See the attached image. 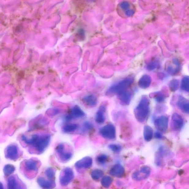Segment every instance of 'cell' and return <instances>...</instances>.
<instances>
[{
	"mask_svg": "<svg viewBox=\"0 0 189 189\" xmlns=\"http://www.w3.org/2000/svg\"><path fill=\"white\" fill-rule=\"evenodd\" d=\"M51 136L48 134H35L28 138L25 135L21 137V139L28 145L32 146L40 153H42L49 145Z\"/></svg>",
	"mask_w": 189,
	"mask_h": 189,
	"instance_id": "1",
	"label": "cell"
},
{
	"mask_svg": "<svg viewBox=\"0 0 189 189\" xmlns=\"http://www.w3.org/2000/svg\"><path fill=\"white\" fill-rule=\"evenodd\" d=\"M150 112V100L146 96L142 97L138 105L134 110L135 116L137 120L143 123L147 119Z\"/></svg>",
	"mask_w": 189,
	"mask_h": 189,
	"instance_id": "2",
	"label": "cell"
},
{
	"mask_svg": "<svg viewBox=\"0 0 189 189\" xmlns=\"http://www.w3.org/2000/svg\"><path fill=\"white\" fill-rule=\"evenodd\" d=\"M134 81V78L133 77H127L110 87L106 92V95L109 96L118 95L122 92L127 90Z\"/></svg>",
	"mask_w": 189,
	"mask_h": 189,
	"instance_id": "3",
	"label": "cell"
},
{
	"mask_svg": "<svg viewBox=\"0 0 189 189\" xmlns=\"http://www.w3.org/2000/svg\"><path fill=\"white\" fill-rule=\"evenodd\" d=\"M100 134L106 139H114L116 137V129L112 124H108L104 126L100 130Z\"/></svg>",
	"mask_w": 189,
	"mask_h": 189,
	"instance_id": "4",
	"label": "cell"
},
{
	"mask_svg": "<svg viewBox=\"0 0 189 189\" xmlns=\"http://www.w3.org/2000/svg\"><path fill=\"white\" fill-rule=\"evenodd\" d=\"M74 178V173L71 168L66 167L62 171L60 174V184L63 186L67 185Z\"/></svg>",
	"mask_w": 189,
	"mask_h": 189,
	"instance_id": "5",
	"label": "cell"
},
{
	"mask_svg": "<svg viewBox=\"0 0 189 189\" xmlns=\"http://www.w3.org/2000/svg\"><path fill=\"white\" fill-rule=\"evenodd\" d=\"M56 152L61 161L66 162L71 159L73 154L70 151L66 150L64 144H59L55 149Z\"/></svg>",
	"mask_w": 189,
	"mask_h": 189,
	"instance_id": "6",
	"label": "cell"
},
{
	"mask_svg": "<svg viewBox=\"0 0 189 189\" xmlns=\"http://www.w3.org/2000/svg\"><path fill=\"white\" fill-rule=\"evenodd\" d=\"M85 115V113L82 109L78 106L75 105L71 109L70 114L65 117V119L66 121H70L76 119L83 117Z\"/></svg>",
	"mask_w": 189,
	"mask_h": 189,
	"instance_id": "7",
	"label": "cell"
},
{
	"mask_svg": "<svg viewBox=\"0 0 189 189\" xmlns=\"http://www.w3.org/2000/svg\"><path fill=\"white\" fill-rule=\"evenodd\" d=\"M168 119L165 116H161L157 118L154 121V125L159 132L164 133L168 128Z\"/></svg>",
	"mask_w": 189,
	"mask_h": 189,
	"instance_id": "8",
	"label": "cell"
},
{
	"mask_svg": "<svg viewBox=\"0 0 189 189\" xmlns=\"http://www.w3.org/2000/svg\"><path fill=\"white\" fill-rule=\"evenodd\" d=\"M150 167L145 166L142 167L140 170L134 172L133 174V179L137 181H141L148 177L150 174Z\"/></svg>",
	"mask_w": 189,
	"mask_h": 189,
	"instance_id": "9",
	"label": "cell"
},
{
	"mask_svg": "<svg viewBox=\"0 0 189 189\" xmlns=\"http://www.w3.org/2000/svg\"><path fill=\"white\" fill-rule=\"evenodd\" d=\"M172 127L176 131L180 130L183 125V120L181 115L174 113L172 116Z\"/></svg>",
	"mask_w": 189,
	"mask_h": 189,
	"instance_id": "10",
	"label": "cell"
},
{
	"mask_svg": "<svg viewBox=\"0 0 189 189\" xmlns=\"http://www.w3.org/2000/svg\"><path fill=\"white\" fill-rule=\"evenodd\" d=\"M19 156L18 147L14 145H11L7 147L6 150V157L9 159L15 161L17 159Z\"/></svg>",
	"mask_w": 189,
	"mask_h": 189,
	"instance_id": "11",
	"label": "cell"
},
{
	"mask_svg": "<svg viewBox=\"0 0 189 189\" xmlns=\"http://www.w3.org/2000/svg\"><path fill=\"white\" fill-rule=\"evenodd\" d=\"M93 160L90 157H85L75 164V167L77 168H88L93 165Z\"/></svg>",
	"mask_w": 189,
	"mask_h": 189,
	"instance_id": "12",
	"label": "cell"
},
{
	"mask_svg": "<svg viewBox=\"0 0 189 189\" xmlns=\"http://www.w3.org/2000/svg\"><path fill=\"white\" fill-rule=\"evenodd\" d=\"M37 182L43 189H53L55 187V182L53 180H47L42 177H39Z\"/></svg>",
	"mask_w": 189,
	"mask_h": 189,
	"instance_id": "13",
	"label": "cell"
},
{
	"mask_svg": "<svg viewBox=\"0 0 189 189\" xmlns=\"http://www.w3.org/2000/svg\"><path fill=\"white\" fill-rule=\"evenodd\" d=\"M120 102L123 105H129L132 100V95L130 92L127 90L122 92L117 95Z\"/></svg>",
	"mask_w": 189,
	"mask_h": 189,
	"instance_id": "14",
	"label": "cell"
},
{
	"mask_svg": "<svg viewBox=\"0 0 189 189\" xmlns=\"http://www.w3.org/2000/svg\"><path fill=\"white\" fill-rule=\"evenodd\" d=\"M106 107L105 105H101L97 111L95 115V122L99 124H102L104 123L105 120V113Z\"/></svg>",
	"mask_w": 189,
	"mask_h": 189,
	"instance_id": "15",
	"label": "cell"
},
{
	"mask_svg": "<svg viewBox=\"0 0 189 189\" xmlns=\"http://www.w3.org/2000/svg\"><path fill=\"white\" fill-rule=\"evenodd\" d=\"M110 174L114 177L120 178L123 177L125 173V169L122 165L116 164L113 166L110 170Z\"/></svg>",
	"mask_w": 189,
	"mask_h": 189,
	"instance_id": "16",
	"label": "cell"
},
{
	"mask_svg": "<svg viewBox=\"0 0 189 189\" xmlns=\"http://www.w3.org/2000/svg\"><path fill=\"white\" fill-rule=\"evenodd\" d=\"M177 105L181 110L188 114L189 112V101L182 96H180L177 102Z\"/></svg>",
	"mask_w": 189,
	"mask_h": 189,
	"instance_id": "17",
	"label": "cell"
},
{
	"mask_svg": "<svg viewBox=\"0 0 189 189\" xmlns=\"http://www.w3.org/2000/svg\"><path fill=\"white\" fill-rule=\"evenodd\" d=\"M152 79L150 75H145L140 78L138 82V86L142 89H146L150 85Z\"/></svg>",
	"mask_w": 189,
	"mask_h": 189,
	"instance_id": "18",
	"label": "cell"
},
{
	"mask_svg": "<svg viewBox=\"0 0 189 189\" xmlns=\"http://www.w3.org/2000/svg\"><path fill=\"white\" fill-rule=\"evenodd\" d=\"M82 101L86 105L90 107H94L96 105L97 100L94 95L90 94L84 96L82 98Z\"/></svg>",
	"mask_w": 189,
	"mask_h": 189,
	"instance_id": "19",
	"label": "cell"
},
{
	"mask_svg": "<svg viewBox=\"0 0 189 189\" xmlns=\"http://www.w3.org/2000/svg\"><path fill=\"white\" fill-rule=\"evenodd\" d=\"M153 131L152 127L149 125L145 126L144 128L143 136L145 141L148 142L152 139Z\"/></svg>",
	"mask_w": 189,
	"mask_h": 189,
	"instance_id": "20",
	"label": "cell"
},
{
	"mask_svg": "<svg viewBox=\"0 0 189 189\" xmlns=\"http://www.w3.org/2000/svg\"><path fill=\"white\" fill-rule=\"evenodd\" d=\"M8 189H21V186L15 177L13 176L9 177L8 181Z\"/></svg>",
	"mask_w": 189,
	"mask_h": 189,
	"instance_id": "21",
	"label": "cell"
},
{
	"mask_svg": "<svg viewBox=\"0 0 189 189\" xmlns=\"http://www.w3.org/2000/svg\"><path fill=\"white\" fill-rule=\"evenodd\" d=\"M25 168L28 171H37V164L36 161L33 160H29L25 163Z\"/></svg>",
	"mask_w": 189,
	"mask_h": 189,
	"instance_id": "22",
	"label": "cell"
},
{
	"mask_svg": "<svg viewBox=\"0 0 189 189\" xmlns=\"http://www.w3.org/2000/svg\"><path fill=\"white\" fill-rule=\"evenodd\" d=\"M78 126L77 124L70 123L66 124L63 127L62 131L65 133L68 134L74 132L78 129Z\"/></svg>",
	"mask_w": 189,
	"mask_h": 189,
	"instance_id": "23",
	"label": "cell"
},
{
	"mask_svg": "<svg viewBox=\"0 0 189 189\" xmlns=\"http://www.w3.org/2000/svg\"><path fill=\"white\" fill-rule=\"evenodd\" d=\"M152 96L156 102H159V103L163 102L165 98L164 93L162 91H158L153 93L152 94Z\"/></svg>",
	"mask_w": 189,
	"mask_h": 189,
	"instance_id": "24",
	"label": "cell"
},
{
	"mask_svg": "<svg viewBox=\"0 0 189 189\" xmlns=\"http://www.w3.org/2000/svg\"><path fill=\"white\" fill-rule=\"evenodd\" d=\"M179 81L177 79H174L171 81L168 85L169 89L172 92H175L179 89Z\"/></svg>",
	"mask_w": 189,
	"mask_h": 189,
	"instance_id": "25",
	"label": "cell"
},
{
	"mask_svg": "<svg viewBox=\"0 0 189 189\" xmlns=\"http://www.w3.org/2000/svg\"><path fill=\"white\" fill-rule=\"evenodd\" d=\"M104 175L103 171L100 169H96L93 171L91 173L92 178L95 180L100 179Z\"/></svg>",
	"mask_w": 189,
	"mask_h": 189,
	"instance_id": "26",
	"label": "cell"
},
{
	"mask_svg": "<svg viewBox=\"0 0 189 189\" xmlns=\"http://www.w3.org/2000/svg\"><path fill=\"white\" fill-rule=\"evenodd\" d=\"M181 88L183 90L189 92V79L188 76H185L183 78L181 83Z\"/></svg>",
	"mask_w": 189,
	"mask_h": 189,
	"instance_id": "27",
	"label": "cell"
},
{
	"mask_svg": "<svg viewBox=\"0 0 189 189\" xmlns=\"http://www.w3.org/2000/svg\"><path fill=\"white\" fill-rule=\"evenodd\" d=\"M15 170V168L13 165L7 164L3 168V172L6 176H9L12 174Z\"/></svg>",
	"mask_w": 189,
	"mask_h": 189,
	"instance_id": "28",
	"label": "cell"
},
{
	"mask_svg": "<svg viewBox=\"0 0 189 189\" xmlns=\"http://www.w3.org/2000/svg\"><path fill=\"white\" fill-rule=\"evenodd\" d=\"M112 182V180L109 176H105L102 178L101 181V183L104 187L106 188H108Z\"/></svg>",
	"mask_w": 189,
	"mask_h": 189,
	"instance_id": "29",
	"label": "cell"
},
{
	"mask_svg": "<svg viewBox=\"0 0 189 189\" xmlns=\"http://www.w3.org/2000/svg\"><path fill=\"white\" fill-rule=\"evenodd\" d=\"M108 159V156L105 154H100L97 156L96 158L97 162L100 165L105 164Z\"/></svg>",
	"mask_w": 189,
	"mask_h": 189,
	"instance_id": "30",
	"label": "cell"
},
{
	"mask_svg": "<svg viewBox=\"0 0 189 189\" xmlns=\"http://www.w3.org/2000/svg\"><path fill=\"white\" fill-rule=\"evenodd\" d=\"M45 174L48 179L53 180L55 177V171L53 168H48L46 169Z\"/></svg>",
	"mask_w": 189,
	"mask_h": 189,
	"instance_id": "31",
	"label": "cell"
},
{
	"mask_svg": "<svg viewBox=\"0 0 189 189\" xmlns=\"http://www.w3.org/2000/svg\"><path fill=\"white\" fill-rule=\"evenodd\" d=\"M108 147L109 149H110L112 151L115 153H119L122 150L121 146L119 145V144H110L109 145Z\"/></svg>",
	"mask_w": 189,
	"mask_h": 189,
	"instance_id": "32",
	"label": "cell"
},
{
	"mask_svg": "<svg viewBox=\"0 0 189 189\" xmlns=\"http://www.w3.org/2000/svg\"><path fill=\"white\" fill-rule=\"evenodd\" d=\"M158 65L159 64L158 62L157 61H153L148 64L147 66V69L149 71H152L157 68Z\"/></svg>",
	"mask_w": 189,
	"mask_h": 189,
	"instance_id": "33",
	"label": "cell"
},
{
	"mask_svg": "<svg viewBox=\"0 0 189 189\" xmlns=\"http://www.w3.org/2000/svg\"><path fill=\"white\" fill-rule=\"evenodd\" d=\"M93 126L92 124L89 122H86L84 123L83 126V130L84 131H88L92 129Z\"/></svg>",
	"mask_w": 189,
	"mask_h": 189,
	"instance_id": "34",
	"label": "cell"
},
{
	"mask_svg": "<svg viewBox=\"0 0 189 189\" xmlns=\"http://www.w3.org/2000/svg\"><path fill=\"white\" fill-rule=\"evenodd\" d=\"M130 6L129 3L127 1H124L120 4V6L122 9H127L129 8Z\"/></svg>",
	"mask_w": 189,
	"mask_h": 189,
	"instance_id": "35",
	"label": "cell"
},
{
	"mask_svg": "<svg viewBox=\"0 0 189 189\" xmlns=\"http://www.w3.org/2000/svg\"><path fill=\"white\" fill-rule=\"evenodd\" d=\"M154 137L157 139H161L163 138L162 134L161 132H157L155 133Z\"/></svg>",
	"mask_w": 189,
	"mask_h": 189,
	"instance_id": "36",
	"label": "cell"
},
{
	"mask_svg": "<svg viewBox=\"0 0 189 189\" xmlns=\"http://www.w3.org/2000/svg\"><path fill=\"white\" fill-rule=\"evenodd\" d=\"M134 10L132 9H128L125 12L126 15L128 16V17H131L134 13Z\"/></svg>",
	"mask_w": 189,
	"mask_h": 189,
	"instance_id": "37",
	"label": "cell"
},
{
	"mask_svg": "<svg viewBox=\"0 0 189 189\" xmlns=\"http://www.w3.org/2000/svg\"><path fill=\"white\" fill-rule=\"evenodd\" d=\"M0 189H4L2 183L0 182Z\"/></svg>",
	"mask_w": 189,
	"mask_h": 189,
	"instance_id": "38",
	"label": "cell"
}]
</instances>
